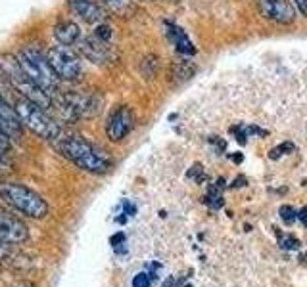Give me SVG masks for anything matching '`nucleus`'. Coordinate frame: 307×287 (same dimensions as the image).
<instances>
[{
	"mask_svg": "<svg viewBox=\"0 0 307 287\" xmlns=\"http://www.w3.org/2000/svg\"><path fill=\"white\" fill-rule=\"evenodd\" d=\"M81 36V29L77 23L73 22H60L56 23V27H54V38L58 40L60 44H64V46H71L79 40Z\"/></svg>",
	"mask_w": 307,
	"mask_h": 287,
	"instance_id": "4468645a",
	"label": "nucleus"
},
{
	"mask_svg": "<svg viewBox=\"0 0 307 287\" xmlns=\"http://www.w3.org/2000/svg\"><path fill=\"white\" fill-rule=\"evenodd\" d=\"M0 132L10 140H20L23 136V125L14 108H10L6 100L0 96Z\"/></svg>",
	"mask_w": 307,
	"mask_h": 287,
	"instance_id": "9b49d317",
	"label": "nucleus"
},
{
	"mask_svg": "<svg viewBox=\"0 0 307 287\" xmlns=\"http://www.w3.org/2000/svg\"><path fill=\"white\" fill-rule=\"evenodd\" d=\"M150 285H152V278H150V274L140 272L132 278V287H150Z\"/></svg>",
	"mask_w": 307,
	"mask_h": 287,
	"instance_id": "412c9836",
	"label": "nucleus"
},
{
	"mask_svg": "<svg viewBox=\"0 0 307 287\" xmlns=\"http://www.w3.org/2000/svg\"><path fill=\"white\" fill-rule=\"evenodd\" d=\"M123 207H125V215H127V216H132L135 213H137V207H135V205H131V201H125Z\"/></svg>",
	"mask_w": 307,
	"mask_h": 287,
	"instance_id": "b1692460",
	"label": "nucleus"
},
{
	"mask_svg": "<svg viewBox=\"0 0 307 287\" xmlns=\"http://www.w3.org/2000/svg\"><path fill=\"white\" fill-rule=\"evenodd\" d=\"M194 73H196V65L192 64L190 59H179L171 67V79L179 85H183L194 77Z\"/></svg>",
	"mask_w": 307,
	"mask_h": 287,
	"instance_id": "dca6fc26",
	"label": "nucleus"
},
{
	"mask_svg": "<svg viewBox=\"0 0 307 287\" xmlns=\"http://www.w3.org/2000/svg\"><path fill=\"white\" fill-rule=\"evenodd\" d=\"M14 109L23 127H27L37 136L44 138V140H52V142H56L62 136V129L56 122V119H52L50 115L46 113V109H43L37 104H33L31 100L20 98L15 101Z\"/></svg>",
	"mask_w": 307,
	"mask_h": 287,
	"instance_id": "39448f33",
	"label": "nucleus"
},
{
	"mask_svg": "<svg viewBox=\"0 0 307 287\" xmlns=\"http://www.w3.org/2000/svg\"><path fill=\"white\" fill-rule=\"evenodd\" d=\"M280 245H282V249H286V251H296V249H300V241H298L296 237H282Z\"/></svg>",
	"mask_w": 307,
	"mask_h": 287,
	"instance_id": "4be33fe9",
	"label": "nucleus"
},
{
	"mask_svg": "<svg viewBox=\"0 0 307 287\" xmlns=\"http://www.w3.org/2000/svg\"><path fill=\"white\" fill-rule=\"evenodd\" d=\"M0 71L4 73L8 83L14 86L25 100H31L33 104L41 106L43 109L52 108V96H48L43 88H39V86L27 77V73L23 71L22 65L17 64L15 56H0Z\"/></svg>",
	"mask_w": 307,
	"mask_h": 287,
	"instance_id": "20e7f679",
	"label": "nucleus"
},
{
	"mask_svg": "<svg viewBox=\"0 0 307 287\" xmlns=\"http://www.w3.org/2000/svg\"><path fill=\"white\" fill-rule=\"evenodd\" d=\"M104 98L96 92H58L52 96V108L60 121L75 122L79 119H92L100 113Z\"/></svg>",
	"mask_w": 307,
	"mask_h": 287,
	"instance_id": "f03ea898",
	"label": "nucleus"
},
{
	"mask_svg": "<svg viewBox=\"0 0 307 287\" xmlns=\"http://www.w3.org/2000/svg\"><path fill=\"white\" fill-rule=\"evenodd\" d=\"M278 215L282 218V222L284 224H292L296 218H298V213H296V209L292 205H282V207L278 209Z\"/></svg>",
	"mask_w": 307,
	"mask_h": 287,
	"instance_id": "6ab92c4d",
	"label": "nucleus"
},
{
	"mask_svg": "<svg viewBox=\"0 0 307 287\" xmlns=\"http://www.w3.org/2000/svg\"><path fill=\"white\" fill-rule=\"evenodd\" d=\"M69 6L75 14L81 15L87 23H102L104 10L94 0H69Z\"/></svg>",
	"mask_w": 307,
	"mask_h": 287,
	"instance_id": "f8f14e48",
	"label": "nucleus"
},
{
	"mask_svg": "<svg viewBox=\"0 0 307 287\" xmlns=\"http://www.w3.org/2000/svg\"><path fill=\"white\" fill-rule=\"evenodd\" d=\"M296 2V6L300 8V12L307 17V0H294Z\"/></svg>",
	"mask_w": 307,
	"mask_h": 287,
	"instance_id": "393cba45",
	"label": "nucleus"
},
{
	"mask_svg": "<svg viewBox=\"0 0 307 287\" xmlns=\"http://www.w3.org/2000/svg\"><path fill=\"white\" fill-rule=\"evenodd\" d=\"M294 150H296V146H294L292 142H284V144H280V146H277V148H273V150L269 151V157L280 159L282 155H286V153H292Z\"/></svg>",
	"mask_w": 307,
	"mask_h": 287,
	"instance_id": "a211bd4d",
	"label": "nucleus"
},
{
	"mask_svg": "<svg viewBox=\"0 0 307 287\" xmlns=\"http://www.w3.org/2000/svg\"><path fill=\"white\" fill-rule=\"evenodd\" d=\"M167 36L171 38V43L177 46V52H179V54H183V56H192V54H196L194 44L190 43V38L186 36V33H184L181 27L167 23Z\"/></svg>",
	"mask_w": 307,
	"mask_h": 287,
	"instance_id": "2eb2a0df",
	"label": "nucleus"
},
{
	"mask_svg": "<svg viewBox=\"0 0 307 287\" xmlns=\"http://www.w3.org/2000/svg\"><path fill=\"white\" fill-rule=\"evenodd\" d=\"M17 64L22 65V69L27 73L29 77L39 88H43L48 96H56L58 90V75L54 73V69L48 64V57L44 56L43 52L35 48V46H23L22 50L17 52Z\"/></svg>",
	"mask_w": 307,
	"mask_h": 287,
	"instance_id": "7ed1b4c3",
	"label": "nucleus"
},
{
	"mask_svg": "<svg viewBox=\"0 0 307 287\" xmlns=\"http://www.w3.org/2000/svg\"><path fill=\"white\" fill-rule=\"evenodd\" d=\"M79 52L94 65H110L116 59V50L111 48V44L94 35H90L81 40Z\"/></svg>",
	"mask_w": 307,
	"mask_h": 287,
	"instance_id": "6e6552de",
	"label": "nucleus"
},
{
	"mask_svg": "<svg viewBox=\"0 0 307 287\" xmlns=\"http://www.w3.org/2000/svg\"><path fill=\"white\" fill-rule=\"evenodd\" d=\"M298 218L301 220V224H303V226H307V207L301 209L300 213H298Z\"/></svg>",
	"mask_w": 307,
	"mask_h": 287,
	"instance_id": "a878e982",
	"label": "nucleus"
},
{
	"mask_svg": "<svg viewBox=\"0 0 307 287\" xmlns=\"http://www.w3.org/2000/svg\"><path fill=\"white\" fill-rule=\"evenodd\" d=\"M132 127H135V113L131 108L121 106V108L113 109L110 119L106 122V134L111 142H121L131 134Z\"/></svg>",
	"mask_w": 307,
	"mask_h": 287,
	"instance_id": "1a4fd4ad",
	"label": "nucleus"
},
{
	"mask_svg": "<svg viewBox=\"0 0 307 287\" xmlns=\"http://www.w3.org/2000/svg\"><path fill=\"white\" fill-rule=\"evenodd\" d=\"M0 197L10 207H14L15 211H20L29 218H44L48 215V203L43 199V195H39L37 192L22 184H15V182L0 184Z\"/></svg>",
	"mask_w": 307,
	"mask_h": 287,
	"instance_id": "423d86ee",
	"label": "nucleus"
},
{
	"mask_svg": "<svg viewBox=\"0 0 307 287\" xmlns=\"http://www.w3.org/2000/svg\"><path fill=\"white\" fill-rule=\"evenodd\" d=\"M48 64L54 69V73L58 75V79L69 80V83H79L83 77V65L79 61V56L75 54L69 46H52L48 54Z\"/></svg>",
	"mask_w": 307,
	"mask_h": 287,
	"instance_id": "0eeeda50",
	"label": "nucleus"
},
{
	"mask_svg": "<svg viewBox=\"0 0 307 287\" xmlns=\"http://www.w3.org/2000/svg\"><path fill=\"white\" fill-rule=\"evenodd\" d=\"M261 8L271 19H277L280 23L294 22V10L286 0H269V2L261 4Z\"/></svg>",
	"mask_w": 307,
	"mask_h": 287,
	"instance_id": "ddd939ff",
	"label": "nucleus"
},
{
	"mask_svg": "<svg viewBox=\"0 0 307 287\" xmlns=\"http://www.w3.org/2000/svg\"><path fill=\"white\" fill-rule=\"evenodd\" d=\"M186 287H190V285H186Z\"/></svg>",
	"mask_w": 307,
	"mask_h": 287,
	"instance_id": "7c9ffc66",
	"label": "nucleus"
},
{
	"mask_svg": "<svg viewBox=\"0 0 307 287\" xmlns=\"http://www.w3.org/2000/svg\"><path fill=\"white\" fill-rule=\"evenodd\" d=\"M12 150V144H10V138L4 136L0 132V155H8V151Z\"/></svg>",
	"mask_w": 307,
	"mask_h": 287,
	"instance_id": "5701e85b",
	"label": "nucleus"
},
{
	"mask_svg": "<svg viewBox=\"0 0 307 287\" xmlns=\"http://www.w3.org/2000/svg\"><path fill=\"white\" fill-rule=\"evenodd\" d=\"M242 159H244V155H242V153H234V155H233L234 163H242Z\"/></svg>",
	"mask_w": 307,
	"mask_h": 287,
	"instance_id": "c85d7f7f",
	"label": "nucleus"
},
{
	"mask_svg": "<svg viewBox=\"0 0 307 287\" xmlns=\"http://www.w3.org/2000/svg\"><path fill=\"white\" fill-rule=\"evenodd\" d=\"M244 184H246V178L240 176V178H236V182H234V188H240V186H244Z\"/></svg>",
	"mask_w": 307,
	"mask_h": 287,
	"instance_id": "bb28decb",
	"label": "nucleus"
},
{
	"mask_svg": "<svg viewBox=\"0 0 307 287\" xmlns=\"http://www.w3.org/2000/svg\"><path fill=\"white\" fill-rule=\"evenodd\" d=\"M106 8L111 10L113 14H119V15H125L129 14V10H131V2L129 0H102Z\"/></svg>",
	"mask_w": 307,
	"mask_h": 287,
	"instance_id": "f3484780",
	"label": "nucleus"
},
{
	"mask_svg": "<svg viewBox=\"0 0 307 287\" xmlns=\"http://www.w3.org/2000/svg\"><path fill=\"white\" fill-rule=\"evenodd\" d=\"M8 251V245H6V241H2L0 239V255H4V253Z\"/></svg>",
	"mask_w": 307,
	"mask_h": 287,
	"instance_id": "cd10ccee",
	"label": "nucleus"
},
{
	"mask_svg": "<svg viewBox=\"0 0 307 287\" xmlns=\"http://www.w3.org/2000/svg\"><path fill=\"white\" fill-rule=\"evenodd\" d=\"M54 146L73 165H77L83 171L92 172V174L108 172L113 165V161L106 151L96 148L94 144H90L81 136H60L54 142Z\"/></svg>",
	"mask_w": 307,
	"mask_h": 287,
	"instance_id": "f257e3e1",
	"label": "nucleus"
},
{
	"mask_svg": "<svg viewBox=\"0 0 307 287\" xmlns=\"http://www.w3.org/2000/svg\"><path fill=\"white\" fill-rule=\"evenodd\" d=\"M161 287H175V280H173V278H169V280L165 281V283H163Z\"/></svg>",
	"mask_w": 307,
	"mask_h": 287,
	"instance_id": "c756f323",
	"label": "nucleus"
},
{
	"mask_svg": "<svg viewBox=\"0 0 307 287\" xmlns=\"http://www.w3.org/2000/svg\"><path fill=\"white\" fill-rule=\"evenodd\" d=\"M29 237V228L23 220L15 218L10 211L0 207V239L6 243H23Z\"/></svg>",
	"mask_w": 307,
	"mask_h": 287,
	"instance_id": "9d476101",
	"label": "nucleus"
},
{
	"mask_svg": "<svg viewBox=\"0 0 307 287\" xmlns=\"http://www.w3.org/2000/svg\"><path fill=\"white\" fill-rule=\"evenodd\" d=\"M94 36H98V38H102V40H108L110 43L111 36H113V31H111V27L108 25V23H98L94 29V33H92Z\"/></svg>",
	"mask_w": 307,
	"mask_h": 287,
	"instance_id": "aec40b11",
	"label": "nucleus"
}]
</instances>
